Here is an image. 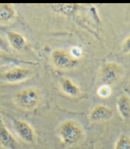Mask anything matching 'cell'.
Wrapping results in <instances>:
<instances>
[{
  "label": "cell",
  "mask_w": 130,
  "mask_h": 149,
  "mask_svg": "<svg viewBox=\"0 0 130 149\" xmlns=\"http://www.w3.org/2000/svg\"><path fill=\"white\" fill-rule=\"evenodd\" d=\"M51 60L54 65L62 69H72L77 66L79 60L71 54L62 49H56L51 54Z\"/></svg>",
  "instance_id": "3957f363"
},
{
  "label": "cell",
  "mask_w": 130,
  "mask_h": 149,
  "mask_svg": "<svg viewBox=\"0 0 130 149\" xmlns=\"http://www.w3.org/2000/svg\"><path fill=\"white\" fill-rule=\"evenodd\" d=\"M70 53L71 54V55L74 57L77 58V59H78V58L80 57V56H81V54H82L81 49H78L77 47L73 48L72 50V52H70Z\"/></svg>",
  "instance_id": "ac0fdd59"
},
{
  "label": "cell",
  "mask_w": 130,
  "mask_h": 149,
  "mask_svg": "<svg viewBox=\"0 0 130 149\" xmlns=\"http://www.w3.org/2000/svg\"><path fill=\"white\" fill-rule=\"evenodd\" d=\"M52 6L55 11L65 15H72L77 9L76 4H52Z\"/></svg>",
  "instance_id": "4fadbf2b"
},
{
  "label": "cell",
  "mask_w": 130,
  "mask_h": 149,
  "mask_svg": "<svg viewBox=\"0 0 130 149\" xmlns=\"http://www.w3.org/2000/svg\"><path fill=\"white\" fill-rule=\"evenodd\" d=\"M97 93L98 96L102 98L108 97L112 93V89L110 86L106 84H102L97 89Z\"/></svg>",
  "instance_id": "2e32d148"
},
{
  "label": "cell",
  "mask_w": 130,
  "mask_h": 149,
  "mask_svg": "<svg viewBox=\"0 0 130 149\" xmlns=\"http://www.w3.org/2000/svg\"><path fill=\"white\" fill-rule=\"evenodd\" d=\"M14 128L18 136L25 142L28 143L34 142L35 134L33 129L29 123L23 120H16Z\"/></svg>",
  "instance_id": "5b68a950"
},
{
  "label": "cell",
  "mask_w": 130,
  "mask_h": 149,
  "mask_svg": "<svg viewBox=\"0 0 130 149\" xmlns=\"http://www.w3.org/2000/svg\"><path fill=\"white\" fill-rule=\"evenodd\" d=\"M6 36L10 45L15 50H22L26 47V39L20 33L13 31H7Z\"/></svg>",
  "instance_id": "9c48e42d"
},
{
  "label": "cell",
  "mask_w": 130,
  "mask_h": 149,
  "mask_svg": "<svg viewBox=\"0 0 130 149\" xmlns=\"http://www.w3.org/2000/svg\"><path fill=\"white\" fill-rule=\"evenodd\" d=\"M40 99V93L37 89L33 88L20 90L15 96V101L18 107L29 109L37 107Z\"/></svg>",
  "instance_id": "7a4b0ae2"
},
{
  "label": "cell",
  "mask_w": 130,
  "mask_h": 149,
  "mask_svg": "<svg viewBox=\"0 0 130 149\" xmlns=\"http://www.w3.org/2000/svg\"><path fill=\"white\" fill-rule=\"evenodd\" d=\"M0 144L6 149H19L17 141L6 128L0 115Z\"/></svg>",
  "instance_id": "52a82bcc"
},
{
  "label": "cell",
  "mask_w": 130,
  "mask_h": 149,
  "mask_svg": "<svg viewBox=\"0 0 130 149\" xmlns=\"http://www.w3.org/2000/svg\"><path fill=\"white\" fill-rule=\"evenodd\" d=\"M116 107L122 119L128 121L130 117V99L128 95H123L118 97Z\"/></svg>",
  "instance_id": "30bf717a"
},
{
  "label": "cell",
  "mask_w": 130,
  "mask_h": 149,
  "mask_svg": "<svg viewBox=\"0 0 130 149\" xmlns=\"http://www.w3.org/2000/svg\"><path fill=\"white\" fill-rule=\"evenodd\" d=\"M129 38L128 37V38L126 39V40L124 41V42L123 43V50L124 52H128L129 51Z\"/></svg>",
  "instance_id": "d6986e66"
},
{
  "label": "cell",
  "mask_w": 130,
  "mask_h": 149,
  "mask_svg": "<svg viewBox=\"0 0 130 149\" xmlns=\"http://www.w3.org/2000/svg\"><path fill=\"white\" fill-rule=\"evenodd\" d=\"M15 15L16 10L12 5L8 3H0V22H10Z\"/></svg>",
  "instance_id": "7c38bea8"
},
{
  "label": "cell",
  "mask_w": 130,
  "mask_h": 149,
  "mask_svg": "<svg viewBox=\"0 0 130 149\" xmlns=\"http://www.w3.org/2000/svg\"><path fill=\"white\" fill-rule=\"evenodd\" d=\"M0 50H2L3 52H5L8 54L10 53V47L8 44L1 37H0Z\"/></svg>",
  "instance_id": "e0dca14e"
},
{
  "label": "cell",
  "mask_w": 130,
  "mask_h": 149,
  "mask_svg": "<svg viewBox=\"0 0 130 149\" xmlns=\"http://www.w3.org/2000/svg\"><path fill=\"white\" fill-rule=\"evenodd\" d=\"M61 89L67 95L71 97L77 96L80 94L79 88L69 78H64L61 81Z\"/></svg>",
  "instance_id": "8fae6325"
},
{
  "label": "cell",
  "mask_w": 130,
  "mask_h": 149,
  "mask_svg": "<svg viewBox=\"0 0 130 149\" xmlns=\"http://www.w3.org/2000/svg\"><path fill=\"white\" fill-rule=\"evenodd\" d=\"M113 116V112L109 107L103 104H98L90 111L89 118L93 122H98L109 120Z\"/></svg>",
  "instance_id": "ba28073f"
},
{
  "label": "cell",
  "mask_w": 130,
  "mask_h": 149,
  "mask_svg": "<svg viewBox=\"0 0 130 149\" xmlns=\"http://www.w3.org/2000/svg\"><path fill=\"white\" fill-rule=\"evenodd\" d=\"M115 149H130L129 136L126 135H121L116 141Z\"/></svg>",
  "instance_id": "9a60e30c"
},
{
  "label": "cell",
  "mask_w": 130,
  "mask_h": 149,
  "mask_svg": "<svg viewBox=\"0 0 130 149\" xmlns=\"http://www.w3.org/2000/svg\"><path fill=\"white\" fill-rule=\"evenodd\" d=\"M19 63H25V61L19 60L17 58L11 56L9 54L0 50V66Z\"/></svg>",
  "instance_id": "5bb4252c"
},
{
  "label": "cell",
  "mask_w": 130,
  "mask_h": 149,
  "mask_svg": "<svg viewBox=\"0 0 130 149\" xmlns=\"http://www.w3.org/2000/svg\"><path fill=\"white\" fill-rule=\"evenodd\" d=\"M121 67L115 62H109L102 66L100 78L102 84L110 86L120 79L122 74Z\"/></svg>",
  "instance_id": "277c9868"
},
{
  "label": "cell",
  "mask_w": 130,
  "mask_h": 149,
  "mask_svg": "<svg viewBox=\"0 0 130 149\" xmlns=\"http://www.w3.org/2000/svg\"><path fill=\"white\" fill-rule=\"evenodd\" d=\"M58 133L63 143L67 146L79 143L83 136L82 128L72 120H66L58 128Z\"/></svg>",
  "instance_id": "6da1fadb"
},
{
  "label": "cell",
  "mask_w": 130,
  "mask_h": 149,
  "mask_svg": "<svg viewBox=\"0 0 130 149\" xmlns=\"http://www.w3.org/2000/svg\"><path fill=\"white\" fill-rule=\"evenodd\" d=\"M30 74V71L29 69L19 68V67H15L4 72L2 77L4 80L8 83H19L28 78Z\"/></svg>",
  "instance_id": "8992f818"
}]
</instances>
